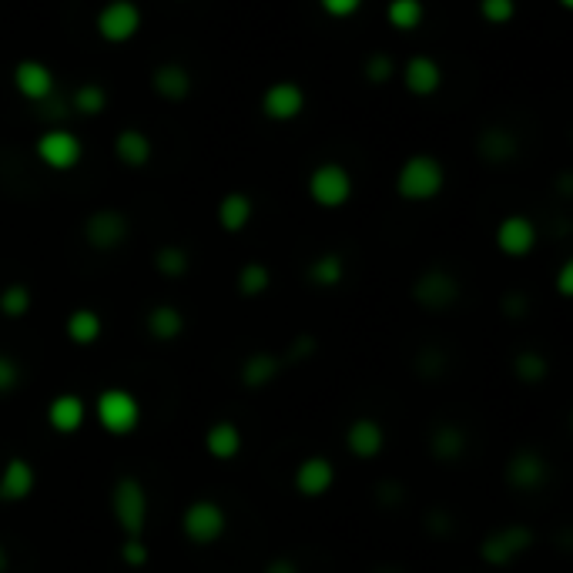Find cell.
I'll return each mask as SVG.
<instances>
[{"instance_id": "10", "label": "cell", "mask_w": 573, "mask_h": 573, "mask_svg": "<svg viewBox=\"0 0 573 573\" xmlns=\"http://www.w3.org/2000/svg\"><path fill=\"white\" fill-rule=\"evenodd\" d=\"M128 235H131V222L118 208H98V212H91L88 222H84V242L98 248V252H114V248L128 242Z\"/></svg>"}, {"instance_id": "5", "label": "cell", "mask_w": 573, "mask_h": 573, "mask_svg": "<svg viewBox=\"0 0 573 573\" xmlns=\"http://www.w3.org/2000/svg\"><path fill=\"white\" fill-rule=\"evenodd\" d=\"M309 198L319 208H342L352 198V175L339 161H322L309 175Z\"/></svg>"}, {"instance_id": "39", "label": "cell", "mask_w": 573, "mask_h": 573, "mask_svg": "<svg viewBox=\"0 0 573 573\" xmlns=\"http://www.w3.org/2000/svg\"><path fill=\"white\" fill-rule=\"evenodd\" d=\"M121 560L128 563V567H145L148 563V547H145V537H124L121 543Z\"/></svg>"}, {"instance_id": "29", "label": "cell", "mask_w": 573, "mask_h": 573, "mask_svg": "<svg viewBox=\"0 0 573 573\" xmlns=\"http://www.w3.org/2000/svg\"><path fill=\"white\" fill-rule=\"evenodd\" d=\"M342 279H346V262H342L339 252H322L319 259H312L309 282L315 289H336Z\"/></svg>"}, {"instance_id": "43", "label": "cell", "mask_w": 573, "mask_h": 573, "mask_svg": "<svg viewBox=\"0 0 573 573\" xmlns=\"http://www.w3.org/2000/svg\"><path fill=\"white\" fill-rule=\"evenodd\" d=\"M530 309V299L523 292H506L503 295V315H510V319H520V315H527Z\"/></svg>"}, {"instance_id": "42", "label": "cell", "mask_w": 573, "mask_h": 573, "mask_svg": "<svg viewBox=\"0 0 573 573\" xmlns=\"http://www.w3.org/2000/svg\"><path fill=\"white\" fill-rule=\"evenodd\" d=\"M426 530L433 533V537H446V533L453 530V520L446 510H429L426 513Z\"/></svg>"}, {"instance_id": "1", "label": "cell", "mask_w": 573, "mask_h": 573, "mask_svg": "<svg viewBox=\"0 0 573 573\" xmlns=\"http://www.w3.org/2000/svg\"><path fill=\"white\" fill-rule=\"evenodd\" d=\"M446 188V168L436 155H409L396 171V191L406 202H433L439 191Z\"/></svg>"}, {"instance_id": "30", "label": "cell", "mask_w": 573, "mask_h": 573, "mask_svg": "<svg viewBox=\"0 0 573 573\" xmlns=\"http://www.w3.org/2000/svg\"><path fill=\"white\" fill-rule=\"evenodd\" d=\"M426 17V7L423 0H389L386 7V21L396 27V31H416Z\"/></svg>"}, {"instance_id": "13", "label": "cell", "mask_w": 573, "mask_h": 573, "mask_svg": "<svg viewBox=\"0 0 573 573\" xmlns=\"http://www.w3.org/2000/svg\"><path fill=\"white\" fill-rule=\"evenodd\" d=\"M537 245V225L530 222L527 215H506L500 225H496V248L510 259H523V255L533 252Z\"/></svg>"}, {"instance_id": "45", "label": "cell", "mask_w": 573, "mask_h": 573, "mask_svg": "<svg viewBox=\"0 0 573 573\" xmlns=\"http://www.w3.org/2000/svg\"><path fill=\"white\" fill-rule=\"evenodd\" d=\"M312 352H315V339L312 336H295L292 346H289V359L292 362H302V359H309Z\"/></svg>"}, {"instance_id": "41", "label": "cell", "mask_w": 573, "mask_h": 573, "mask_svg": "<svg viewBox=\"0 0 573 573\" xmlns=\"http://www.w3.org/2000/svg\"><path fill=\"white\" fill-rule=\"evenodd\" d=\"M319 7L326 11L329 17H339V21H346L362 7V0H319Z\"/></svg>"}, {"instance_id": "32", "label": "cell", "mask_w": 573, "mask_h": 573, "mask_svg": "<svg viewBox=\"0 0 573 573\" xmlns=\"http://www.w3.org/2000/svg\"><path fill=\"white\" fill-rule=\"evenodd\" d=\"M269 285H272L269 265H262V262H245L242 269H238V292H242L245 299H259V295L269 292Z\"/></svg>"}, {"instance_id": "19", "label": "cell", "mask_w": 573, "mask_h": 573, "mask_svg": "<svg viewBox=\"0 0 573 573\" xmlns=\"http://www.w3.org/2000/svg\"><path fill=\"white\" fill-rule=\"evenodd\" d=\"M84 419H88V406H84L81 396L61 393L47 403V423H51L54 433H61V436L78 433V429L84 426Z\"/></svg>"}, {"instance_id": "24", "label": "cell", "mask_w": 573, "mask_h": 573, "mask_svg": "<svg viewBox=\"0 0 573 573\" xmlns=\"http://www.w3.org/2000/svg\"><path fill=\"white\" fill-rule=\"evenodd\" d=\"M466 443H470L466 429L456 423H439L433 426V433H429V453H433L439 463H456L466 453Z\"/></svg>"}, {"instance_id": "26", "label": "cell", "mask_w": 573, "mask_h": 573, "mask_svg": "<svg viewBox=\"0 0 573 573\" xmlns=\"http://www.w3.org/2000/svg\"><path fill=\"white\" fill-rule=\"evenodd\" d=\"M476 148H480V155L486 161H493V165H506V161H513L517 155V138H513V131L506 128H486L480 141H476Z\"/></svg>"}, {"instance_id": "44", "label": "cell", "mask_w": 573, "mask_h": 573, "mask_svg": "<svg viewBox=\"0 0 573 573\" xmlns=\"http://www.w3.org/2000/svg\"><path fill=\"white\" fill-rule=\"evenodd\" d=\"M376 493H379V500L386 503V506H399V503L406 500L403 486H399L396 480H386V483H379V486H376Z\"/></svg>"}, {"instance_id": "40", "label": "cell", "mask_w": 573, "mask_h": 573, "mask_svg": "<svg viewBox=\"0 0 573 573\" xmlns=\"http://www.w3.org/2000/svg\"><path fill=\"white\" fill-rule=\"evenodd\" d=\"M17 386H21V366L0 352V396H11Z\"/></svg>"}, {"instance_id": "6", "label": "cell", "mask_w": 573, "mask_h": 573, "mask_svg": "<svg viewBox=\"0 0 573 573\" xmlns=\"http://www.w3.org/2000/svg\"><path fill=\"white\" fill-rule=\"evenodd\" d=\"M228 527L225 510L215 500H191L181 513V533L198 543V547H208V543L222 540V533Z\"/></svg>"}, {"instance_id": "11", "label": "cell", "mask_w": 573, "mask_h": 573, "mask_svg": "<svg viewBox=\"0 0 573 573\" xmlns=\"http://www.w3.org/2000/svg\"><path fill=\"white\" fill-rule=\"evenodd\" d=\"M14 88L24 101L44 104L54 98V71L47 68L44 61H34V57H24L14 68Z\"/></svg>"}, {"instance_id": "35", "label": "cell", "mask_w": 573, "mask_h": 573, "mask_svg": "<svg viewBox=\"0 0 573 573\" xmlns=\"http://www.w3.org/2000/svg\"><path fill=\"white\" fill-rule=\"evenodd\" d=\"M71 108L84 114V118H94V114L108 108V91H104L101 84H81V88L71 94Z\"/></svg>"}, {"instance_id": "9", "label": "cell", "mask_w": 573, "mask_h": 573, "mask_svg": "<svg viewBox=\"0 0 573 573\" xmlns=\"http://www.w3.org/2000/svg\"><path fill=\"white\" fill-rule=\"evenodd\" d=\"M37 158H41V165H47L51 171H71L81 165L84 158V145L81 138L74 135V131H64V128H51L44 131L41 138H37Z\"/></svg>"}, {"instance_id": "17", "label": "cell", "mask_w": 573, "mask_h": 573, "mask_svg": "<svg viewBox=\"0 0 573 573\" xmlns=\"http://www.w3.org/2000/svg\"><path fill=\"white\" fill-rule=\"evenodd\" d=\"M37 486V473L34 466L24 460V456H11L0 470V500L4 503H24L27 496L34 493Z\"/></svg>"}, {"instance_id": "12", "label": "cell", "mask_w": 573, "mask_h": 573, "mask_svg": "<svg viewBox=\"0 0 573 573\" xmlns=\"http://www.w3.org/2000/svg\"><path fill=\"white\" fill-rule=\"evenodd\" d=\"M305 111V91L295 81H275L262 94V114L269 121H295Z\"/></svg>"}, {"instance_id": "18", "label": "cell", "mask_w": 573, "mask_h": 573, "mask_svg": "<svg viewBox=\"0 0 573 573\" xmlns=\"http://www.w3.org/2000/svg\"><path fill=\"white\" fill-rule=\"evenodd\" d=\"M346 450L352 456H359V460H376V456L386 450V429L369 416L352 419L346 429Z\"/></svg>"}, {"instance_id": "37", "label": "cell", "mask_w": 573, "mask_h": 573, "mask_svg": "<svg viewBox=\"0 0 573 573\" xmlns=\"http://www.w3.org/2000/svg\"><path fill=\"white\" fill-rule=\"evenodd\" d=\"M480 17L493 27L510 24L517 17V0H480Z\"/></svg>"}, {"instance_id": "3", "label": "cell", "mask_w": 573, "mask_h": 573, "mask_svg": "<svg viewBox=\"0 0 573 573\" xmlns=\"http://www.w3.org/2000/svg\"><path fill=\"white\" fill-rule=\"evenodd\" d=\"M94 416H98L104 433L128 436V433H135L141 423V406L128 389H104L98 396V403H94Z\"/></svg>"}, {"instance_id": "46", "label": "cell", "mask_w": 573, "mask_h": 573, "mask_svg": "<svg viewBox=\"0 0 573 573\" xmlns=\"http://www.w3.org/2000/svg\"><path fill=\"white\" fill-rule=\"evenodd\" d=\"M557 292L563 299H570L573 295V262H563L560 272H557Z\"/></svg>"}, {"instance_id": "38", "label": "cell", "mask_w": 573, "mask_h": 573, "mask_svg": "<svg viewBox=\"0 0 573 573\" xmlns=\"http://www.w3.org/2000/svg\"><path fill=\"white\" fill-rule=\"evenodd\" d=\"M396 78V64L386 54H372L366 61V81L369 84H386Z\"/></svg>"}, {"instance_id": "36", "label": "cell", "mask_w": 573, "mask_h": 573, "mask_svg": "<svg viewBox=\"0 0 573 573\" xmlns=\"http://www.w3.org/2000/svg\"><path fill=\"white\" fill-rule=\"evenodd\" d=\"M446 369V352L439 346H423L416 352V372L423 379H439Z\"/></svg>"}, {"instance_id": "50", "label": "cell", "mask_w": 573, "mask_h": 573, "mask_svg": "<svg viewBox=\"0 0 573 573\" xmlns=\"http://www.w3.org/2000/svg\"><path fill=\"white\" fill-rule=\"evenodd\" d=\"M379 573H399V570H379Z\"/></svg>"}, {"instance_id": "15", "label": "cell", "mask_w": 573, "mask_h": 573, "mask_svg": "<svg viewBox=\"0 0 573 573\" xmlns=\"http://www.w3.org/2000/svg\"><path fill=\"white\" fill-rule=\"evenodd\" d=\"M295 493L309 496V500H319V496H326L332 490V483H336V466H332L326 456H305V460L295 466Z\"/></svg>"}, {"instance_id": "8", "label": "cell", "mask_w": 573, "mask_h": 573, "mask_svg": "<svg viewBox=\"0 0 573 573\" xmlns=\"http://www.w3.org/2000/svg\"><path fill=\"white\" fill-rule=\"evenodd\" d=\"M413 299L426 312H450L460 302V282L446 269H426L413 282Z\"/></svg>"}, {"instance_id": "33", "label": "cell", "mask_w": 573, "mask_h": 573, "mask_svg": "<svg viewBox=\"0 0 573 573\" xmlns=\"http://www.w3.org/2000/svg\"><path fill=\"white\" fill-rule=\"evenodd\" d=\"M31 305H34V292L27 289L24 282H11L0 292V315H7V319H24V315L31 312Z\"/></svg>"}, {"instance_id": "23", "label": "cell", "mask_w": 573, "mask_h": 573, "mask_svg": "<svg viewBox=\"0 0 573 573\" xmlns=\"http://www.w3.org/2000/svg\"><path fill=\"white\" fill-rule=\"evenodd\" d=\"M205 450L212 460H222V463L235 460V456L242 453V429L228 423V419H218L205 433Z\"/></svg>"}, {"instance_id": "7", "label": "cell", "mask_w": 573, "mask_h": 573, "mask_svg": "<svg viewBox=\"0 0 573 573\" xmlns=\"http://www.w3.org/2000/svg\"><path fill=\"white\" fill-rule=\"evenodd\" d=\"M530 547H533V530L527 523H510V527H500L493 530L490 537H483L480 557L483 563H490V567H506V563L523 557Z\"/></svg>"}, {"instance_id": "14", "label": "cell", "mask_w": 573, "mask_h": 573, "mask_svg": "<svg viewBox=\"0 0 573 573\" xmlns=\"http://www.w3.org/2000/svg\"><path fill=\"white\" fill-rule=\"evenodd\" d=\"M506 483L520 493H530V490H540L543 480H547V460L537 453V450H517L506 460Z\"/></svg>"}, {"instance_id": "28", "label": "cell", "mask_w": 573, "mask_h": 573, "mask_svg": "<svg viewBox=\"0 0 573 573\" xmlns=\"http://www.w3.org/2000/svg\"><path fill=\"white\" fill-rule=\"evenodd\" d=\"M64 332L74 346H91V342L101 339V315L94 309H74L64 322Z\"/></svg>"}, {"instance_id": "20", "label": "cell", "mask_w": 573, "mask_h": 573, "mask_svg": "<svg viewBox=\"0 0 573 573\" xmlns=\"http://www.w3.org/2000/svg\"><path fill=\"white\" fill-rule=\"evenodd\" d=\"M282 376V359L275 356V352H252L245 362H242V369H238V379H242V386L245 389H269L275 379Z\"/></svg>"}, {"instance_id": "34", "label": "cell", "mask_w": 573, "mask_h": 573, "mask_svg": "<svg viewBox=\"0 0 573 573\" xmlns=\"http://www.w3.org/2000/svg\"><path fill=\"white\" fill-rule=\"evenodd\" d=\"M155 269L158 275H165V279H181V275H188L191 269V255L181 245H161L155 252Z\"/></svg>"}, {"instance_id": "49", "label": "cell", "mask_w": 573, "mask_h": 573, "mask_svg": "<svg viewBox=\"0 0 573 573\" xmlns=\"http://www.w3.org/2000/svg\"><path fill=\"white\" fill-rule=\"evenodd\" d=\"M560 7H567V11H570V7H573V0H560Z\"/></svg>"}, {"instance_id": "47", "label": "cell", "mask_w": 573, "mask_h": 573, "mask_svg": "<svg viewBox=\"0 0 573 573\" xmlns=\"http://www.w3.org/2000/svg\"><path fill=\"white\" fill-rule=\"evenodd\" d=\"M262 573H299V567H295V560H289V557H275L265 563Z\"/></svg>"}, {"instance_id": "4", "label": "cell", "mask_w": 573, "mask_h": 573, "mask_svg": "<svg viewBox=\"0 0 573 573\" xmlns=\"http://www.w3.org/2000/svg\"><path fill=\"white\" fill-rule=\"evenodd\" d=\"M141 21H145V14L135 0H108L94 17V31L108 44H128L141 31Z\"/></svg>"}, {"instance_id": "16", "label": "cell", "mask_w": 573, "mask_h": 573, "mask_svg": "<svg viewBox=\"0 0 573 573\" xmlns=\"http://www.w3.org/2000/svg\"><path fill=\"white\" fill-rule=\"evenodd\" d=\"M403 84L416 98H433V94L443 88V68H439V61H433L429 54H416L406 61Z\"/></svg>"}, {"instance_id": "21", "label": "cell", "mask_w": 573, "mask_h": 573, "mask_svg": "<svg viewBox=\"0 0 573 573\" xmlns=\"http://www.w3.org/2000/svg\"><path fill=\"white\" fill-rule=\"evenodd\" d=\"M151 88H155L158 98H165V101H185L191 94V74L185 64L165 61L151 71Z\"/></svg>"}, {"instance_id": "48", "label": "cell", "mask_w": 573, "mask_h": 573, "mask_svg": "<svg viewBox=\"0 0 573 573\" xmlns=\"http://www.w3.org/2000/svg\"><path fill=\"white\" fill-rule=\"evenodd\" d=\"M11 570V553H7V547L0 543V573H7Z\"/></svg>"}, {"instance_id": "31", "label": "cell", "mask_w": 573, "mask_h": 573, "mask_svg": "<svg viewBox=\"0 0 573 573\" xmlns=\"http://www.w3.org/2000/svg\"><path fill=\"white\" fill-rule=\"evenodd\" d=\"M547 372H550V362H547V356H540L537 349H520L517 356H513V376L520 382L537 386V382L547 379Z\"/></svg>"}, {"instance_id": "25", "label": "cell", "mask_w": 573, "mask_h": 573, "mask_svg": "<svg viewBox=\"0 0 573 573\" xmlns=\"http://www.w3.org/2000/svg\"><path fill=\"white\" fill-rule=\"evenodd\" d=\"M215 215H218V225H222L228 235H238V232H245L248 222H252L255 202L245 195V191H228L222 202H218Z\"/></svg>"}, {"instance_id": "27", "label": "cell", "mask_w": 573, "mask_h": 573, "mask_svg": "<svg viewBox=\"0 0 573 573\" xmlns=\"http://www.w3.org/2000/svg\"><path fill=\"white\" fill-rule=\"evenodd\" d=\"M185 332V315L175 305H155L148 312V336L155 342H175Z\"/></svg>"}, {"instance_id": "22", "label": "cell", "mask_w": 573, "mask_h": 573, "mask_svg": "<svg viewBox=\"0 0 573 573\" xmlns=\"http://www.w3.org/2000/svg\"><path fill=\"white\" fill-rule=\"evenodd\" d=\"M114 155L124 168H145L151 155H155V145H151V138L145 131L138 128H124L118 138H114Z\"/></svg>"}, {"instance_id": "2", "label": "cell", "mask_w": 573, "mask_h": 573, "mask_svg": "<svg viewBox=\"0 0 573 573\" xmlns=\"http://www.w3.org/2000/svg\"><path fill=\"white\" fill-rule=\"evenodd\" d=\"M111 513L124 537H145L148 527V493L138 476H121L111 490Z\"/></svg>"}]
</instances>
